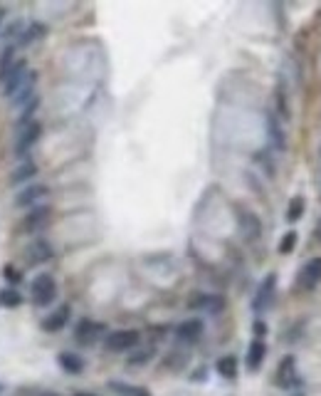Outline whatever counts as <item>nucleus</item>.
Listing matches in <instances>:
<instances>
[{"label":"nucleus","instance_id":"1","mask_svg":"<svg viewBox=\"0 0 321 396\" xmlns=\"http://www.w3.org/2000/svg\"><path fill=\"white\" fill-rule=\"evenodd\" d=\"M42 137V124L37 119H27V122H18L15 129V144H13V151L18 159H27V154L32 151L37 142Z\"/></svg>","mask_w":321,"mask_h":396},{"label":"nucleus","instance_id":"2","mask_svg":"<svg viewBox=\"0 0 321 396\" xmlns=\"http://www.w3.org/2000/svg\"><path fill=\"white\" fill-rule=\"evenodd\" d=\"M57 297V283L50 273H40L30 283V300L35 307H50Z\"/></svg>","mask_w":321,"mask_h":396},{"label":"nucleus","instance_id":"3","mask_svg":"<svg viewBox=\"0 0 321 396\" xmlns=\"http://www.w3.org/2000/svg\"><path fill=\"white\" fill-rule=\"evenodd\" d=\"M45 198H50V186L32 181L15 193V206L18 209H37V206H42Z\"/></svg>","mask_w":321,"mask_h":396},{"label":"nucleus","instance_id":"4","mask_svg":"<svg viewBox=\"0 0 321 396\" xmlns=\"http://www.w3.org/2000/svg\"><path fill=\"white\" fill-rule=\"evenodd\" d=\"M141 342L139 330H114L104 337V347L114 354H121V352H131L136 349Z\"/></svg>","mask_w":321,"mask_h":396},{"label":"nucleus","instance_id":"5","mask_svg":"<svg viewBox=\"0 0 321 396\" xmlns=\"http://www.w3.org/2000/svg\"><path fill=\"white\" fill-rule=\"evenodd\" d=\"M109 335V330H106L104 322L99 320H92V317H84V320L77 322L75 327V340L80 342V345H96V342L101 340V337Z\"/></svg>","mask_w":321,"mask_h":396},{"label":"nucleus","instance_id":"6","mask_svg":"<svg viewBox=\"0 0 321 396\" xmlns=\"http://www.w3.org/2000/svg\"><path fill=\"white\" fill-rule=\"evenodd\" d=\"M319 285H321V255H316V258L306 260V263L301 265L299 275H296V290H301V292H314Z\"/></svg>","mask_w":321,"mask_h":396},{"label":"nucleus","instance_id":"7","mask_svg":"<svg viewBox=\"0 0 321 396\" xmlns=\"http://www.w3.org/2000/svg\"><path fill=\"white\" fill-rule=\"evenodd\" d=\"M275 381H277V386H279V389H294V386L301 384V379H299V364H296V357L294 354L282 357L279 366H277Z\"/></svg>","mask_w":321,"mask_h":396},{"label":"nucleus","instance_id":"8","mask_svg":"<svg viewBox=\"0 0 321 396\" xmlns=\"http://www.w3.org/2000/svg\"><path fill=\"white\" fill-rule=\"evenodd\" d=\"M52 255H55V248H52L50 240H45V238H32L30 243L25 245V263L30 265V268L50 263Z\"/></svg>","mask_w":321,"mask_h":396},{"label":"nucleus","instance_id":"9","mask_svg":"<svg viewBox=\"0 0 321 396\" xmlns=\"http://www.w3.org/2000/svg\"><path fill=\"white\" fill-rule=\"evenodd\" d=\"M188 307L198 312H206V315H220L225 310V297L220 295H213V292H196L188 300Z\"/></svg>","mask_w":321,"mask_h":396},{"label":"nucleus","instance_id":"10","mask_svg":"<svg viewBox=\"0 0 321 396\" xmlns=\"http://www.w3.org/2000/svg\"><path fill=\"white\" fill-rule=\"evenodd\" d=\"M275 292H277V275L270 273V275H265V280H262L260 287H257L255 300H252V310H255L257 315H262V312L275 302Z\"/></svg>","mask_w":321,"mask_h":396},{"label":"nucleus","instance_id":"11","mask_svg":"<svg viewBox=\"0 0 321 396\" xmlns=\"http://www.w3.org/2000/svg\"><path fill=\"white\" fill-rule=\"evenodd\" d=\"M203 332H206V325H203L201 317H191V320H183L176 327V340L181 345H196L203 337Z\"/></svg>","mask_w":321,"mask_h":396},{"label":"nucleus","instance_id":"12","mask_svg":"<svg viewBox=\"0 0 321 396\" xmlns=\"http://www.w3.org/2000/svg\"><path fill=\"white\" fill-rule=\"evenodd\" d=\"M237 225H240V233L245 235V240H257L262 235L260 218L247 209H237Z\"/></svg>","mask_w":321,"mask_h":396},{"label":"nucleus","instance_id":"13","mask_svg":"<svg viewBox=\"0 0 321 396\" xmlns=\"http://www.w3.org/2000/svg\"><path fill=\"white\" fill-rule=\"evenodd\" d=\"M50 218H52V211L47 209V206L30 209L25 218H23V230H27V233H37V230H42V228L50 225Z\"/></svg>","mask_w":321,"mask_h":396},{"label":"nucleus","instance_id":"14","mask_svg":"<svg viewBox=\"0 0 321 396\" xmlns=\"http://www.w3.org/2000/svg\"><path fill=\"white\" fill-rule=\"evenodd\" d=\"M70 317H72V307L70 305H60V307H55V310H52L45 320H42L40 327L45 332H50V335H55V332L65 330L67 322H70Z\"/></svg>","mask_w":321,"mask_h":396},{"label":"nucleus","instance_id":"15","mask_svg":"<svg viewBox=\"0 0 321 396\" xmlns=\"http://www.w3.org/2000/svg\"><path fill=\"white\" fill-rule=\"evenodd\" d=\"M47 35V25L40 20H30V25H25L20 30V35H18V40L13 42L15 47H30L35 45V42H40L42 37Z\"/></svg>","mask_w":321,"mask_h":396},{"label":"nucleus","instance_id":"16","mask_svg":"<svg viewBox=\"0 0 321 396\" xmlns=\"http://www.w3.org/2000/svg\"><path fill=\"white\" fill-rule=\"evenodd\" d=\"M37 171H40V168H37V163L32 161V159H23V161L11 171V176H8V183H11V186L32 183V178L37 176Z\"/></svg>","mask_w":321,"mask_h":396},{"label":"nucleus","instance_id":"17","mask_svg":"<svg viewBox=\"0 0 321 396\" xmlns=\"http://www.w3.org/2000/svg\"><path fill=\"white\" fill-rule=\"evenodd\" d=\"M267 357V345L265 340H252L250 347H247V357H245V364L250 371H257L262 366V361H265Z\"/></svg>","mask_w":321,"mask_h":396},{"label":"nucleus","instance_id":"18","mask_svg":"<svg viewBox=\"0 0 321 396\" xmlns=\"http://www.w3.org/2000/svg\"><path fill=\"white\" fill-rule=\"evenodd\" d=\"M57 364H60L62 371L75 374V376L84 371V359H82L80 354H75V352H62V354L57 357Z\"/></svg>","mask_w":321,"mask_h":396},{"label":"nucleus","instance_id":"19","mask_svg":"<svg viewBox=\"0 0 321 396\" xmlns=\"http://www.w3.org/2000/svg\"><path fill=\"white\" fill-rule=\"evenodd\" d=\"M109 391H114L116 396H151L149 389L144 386H136V384H126V381H109Z\"/></svg>","mask_w":321,"mask_h":396},{"label":"nucleus","instance_id":"20","mask_svg":"<svg viewBox=\"0 0 321 396\" xmlns=\"http://www.w3.org/2000/svg\"><path fill=\"white\" fill-rule=\"evenodd\" d=\"M267 132H270L272 147H275L277 151H282V149L287 147V139H284V132H282L279 122H277V117H270V119H267Z\"/></svg>","mask_w":321,"mask_h":396},{"label":"nucleus","instance_id":"21","mask_svg":"<svg viewBox=\"0 0 321 396\" xmlns=\"http://www.w3.org/2000/svg\"><path fill=\"white\" fill-rule=\"evenodd\" d=\"M215 369H218V374H220L222 379H235V376H237V359L232 354L220 357V359H218V364H215Z\"/></svg>","mask_w":321,"mask_h":396},{"label":"nucleus","instance_id":"22","mask_svg":"<svg viewBox=\"0 0 321 396\" xmlns=\"http://www.w3.org/2000/svg\"><path fill=\"white\" fill-rule=\"evenodd\" d=\"M304 211H306L304 196H294V198L289 201V206H287V221H289V223H296V221H301Z\"/></svg>","mask_w":321,"mask_h":396},{"label":"nucleus","instance_id":"23","mask_svg":"<svg viewBox=\"0 0 321 396\" xmlns=\"http://www.w3.org/2000/svg\"><path fill=\"white\" fill-rule=\"evenodd\" d=\"M23 305V295L15 287L0 290V307H20Z\"/></svg>","mask_w":321,"mask_h":396},{"label":"nucleus","instance_id":"24","mask_svg":"<svg viewBox=\"0 0 321 396\" xmlns=\"http://www.w3.org/2000/svg\"><path fill=\"white\" fill-rule=\"evenodd\" d=\"M296 238H299V235H296L294 230H289V233L282 235V240H279V253H282V255L294 253V248H296Z\"/></svg>","mask_w":321,"mask_h":396},{"label":"nucleus","instance_id":"25","mask_svg":"<svg viewBox=\"0 0 321 396\" xmlns=\"http://www.w3.org/2000/svg\"><path fill=\"white\" fill-rule=\"evenodd\" d=\"M151 357H153V347H149V349H139L129 357V364L141 366V364H146V361H151Z\"/></svg>","mask_w":321,"mask_h":396},{"label":"nucleus","instance_id":"26","mask_svg":"<svg viewBox=\"0 0 321 396\" xmlns=\"http://www.w3.org/2000/svg\"><path fill=\"white\" fill-rule=\"evenodd\" d=\"M6 280H8V283H13V285L20 283V273H18L15 268H11V265H8V268H6Z\"/></svg>","mask_w":321,"mask_h":396},{"label":"nucleus","instance_id":"27","mask_svg":"<svg viewBox=\"0 0 321 396\" xmlns=\"http://www.w3.org/2000/svg\"><path fill=\"white\" fill-rule=\"evenodd\" d=\"M75 396H99V394H94V391H77Z\"/></svg>","mask_w":321,"mask_h":396},{"label":"nucleus","instance_id":"28","mask_svg":"<svg viewBox=\"0 0 321 396\" xmlns=\"http://www.w3.org/2000/svg\"><path fill=\"white\" fill-rule=\"evenodd\" d=\"M37 396H62V394H57V391H42V394H37Z\"/></svg>","mask_w":321,"mask_h":396},{"label":"nucleus","instance_id":"29","mask_svg":"<svg viewBox=\"0 0 321 396\" xmlns=\"http://www.w3.org/2000/svg\"><path fill=\"white\" fill-rule=\"evenodd\" d=\"M314 233H316V238L321 240V218H319V223H316V230H314Z\"/></svg>","mask_w":321,"mask_h":396},{"label":"nucleus","instance_id":"30","mask_svg":"<svg viewBox=\"0 0 321 396\" xmlns=\"http://www.w3.org/2000/svg\"><path fill=\"white\" fill-rule=\"evenodd\" d=\"M3 20H6V11L0 8V27H3Z\"/></svg>","mask_w":321,"mask_h":396},{"label":"nucleus","instance_id":"31","mask_svg":"<svg viewBox=\"0 0 321 396\" xmlns=\"http://www.w3.org/2000/svg\"><path fill=\"white\" fill-rule=\"evenodd\" d=\"M0 391H3V386H0Z\"/></svg>","mask_w":321,"mask_h":396}]
</instances>
